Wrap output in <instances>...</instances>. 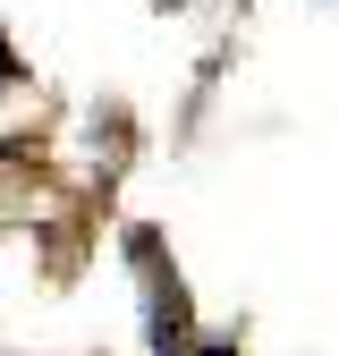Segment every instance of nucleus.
Returning a JSON list of instances; mask_svg holds the SVG:
<instances>
[{
    "instance_id": "obj_1",
    "label": "nucleus",
    "mask_w": 339,
    "mask_h": 356,
    "mask_svg": "<svg viewBox=\"0 0 339 356\" xmlns=\"http://www.w3.org/2000/svg\"><path fill=\"white\" fill-rule=\"evenodd\" d=\"M136 263H144V331H153V356H195V348H187L179 272H161V263H153V238H136Z\"/></svg>"
},
{
    "instance_id": "obj_2",
    "label": "nucleus",
    "mask_w": 339,
    "mask_h": 356,
    "mask_svg": "<svg viewBox=\"0 0 339 356\" xmlns=\"http://www.w3.org/2000/svg\"><path fill=\"white\" fill-rule=\"evenodd\" d=\"M195 356H238V348H195Z\"/></svg>"
},
{
    "instance_id": "obj_3",
    "label": "nucleus",
    "mask_w": 339,
    "mask_h": 356,
    "mask_svg": "<svg viewBox=\"0 0 339 356\" xmlns=\"http://www.w3.org/2000/svg\"><path fill=\"white\" fill-rule=\"evenodd\" d=\"M0 68H9V51H0Z\"/></svg>"
}]
</instances>
